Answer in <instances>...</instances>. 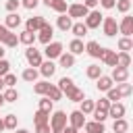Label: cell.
<instances>
[{"label":"cell","instance_id":"6da1fadb","mask_svg":"<svg viewBox=\"0 0 133 133\" xmlns=\"http://www.w3.org/2000/svg\"><path fill=\"white\" fill-rule=\"evenodd\" d=\"M48 123H50V131L52 133H62L64 127H66V123H69V114L64 110H52Z\"/></svg>","mask_w":133,"mask_h":133},{"label":"cell","instance_id":"7a4b0ae2","mask_svg":"<svg viewBox=\"0 0 133 133\" xmlns=\"http://www.w3.org/2000/svg\"><path fill=\"white\" fill-rule=\"evenodd\" d=\"M102 19H104V17H102V12L94 8V10H89V12L83 17V23H85V27H87V29H98V27L102 25Z\"/></svg>","mask_w":133,"mask_h":133},{"label":"cell","instance_id":"3957f363","mask_svg":"<svg viewBox=\"0 0 133 133\" xmlns=\"http://www.w3.org/2000/svg\"><path fill=\"white\" fill-rule=\"evenodd\" d=\"M100 27H102V31H104L106 37H114V35L118 33V23H116L114 17H104Z\"/></svg>","mask_w":133,"mask_h":133},{"label":"cell","instance_id":"277c9868","mask_svg":"<svg viewBox=\"0 0 133 133\" xmlns=\"http://www.w3.org/2000/svg\"><path fill=\"white\" fill-rule=\"evenodd\" d=\"M25 60L29 62V66H39L42 60H44V56H42V52L35 50L33 46H27V50H25Z\"/></svg>","mask_w":133,"mask_h":133},{"label":"cell","instance_id":"5b68a950","mask_svg":"<svg viewBox=\"0 0 133 133\" xmlns=\"http://www.w3.org/2000/svg\"><path fill=\"white\" fill-rule=\"evenodd\" d=\"M44 54H46L48 60H56V58L62 54V44H60V42H50V44H46Z\"/></svg>","mask_w":133,"mask_h":133},{"label":"cell","instance_id":"8992f818","mask_svg":"<svg viewBox=\"0 0 133 133\" xmlns=\"http://www.w3.org/2000/svg\"><path fill=\"white\" fill-rule=\"evenodd\" d=\"M89 10L81 4V2H75V4H69V8H66V15L71 17V19H83L85 15H87Z\"/></svg>","mask_w":133,"mask_h":133},{"label":"cell","instance_id":"52a82bcc","mask_svg":"<svg viewBox=\"0 0 133 133\" xmlns=\"http://www.w3.org/2000/svg\"><path fill=\"white\" fill-rule=\"evenodd\" d=\"M118 33H123L125 37H131L133 35V17L131 15H125L123 21L118 23Z\"/></svg>","mask_w":133,"mask_h":133},{"label":"cell","instance_id":"ba28073f","mask_svg":"<svg viewBox=\"0 0 133 133\" xmlns=\"http://www.w3.org/2000/svg\"><path fill=\"white\" fill-rule=\"evenodd\" d=\"M44 25H46V19H44V17H29V19L25 21V29H27V31H33V33H37Z\"/></svg>","mask_w":133,"mask_h":133},{"label":"cell","instance_id":"9c48e42d","mask_svg":"<svg viewBox=\"0 0 133 133\" xmlns=\"http://www.w3.org/2000/svg\"><path fill=\"white\" fill-rule=\"evenodd\" d=\"M35 37H37V39H39L44 46H46V44H50V42H52V37H54V27L46 23V25H44V27L37 31V35H35Z\"/></svg>","mask_w":133,"mask_h":133},{"label":"cell","instance_id":"30bf717a","mask_svg":"<svg viewBox=\"0 0 133 133\" xmlns=\"http://www.w3.org/2000/svg\"><path fill=\"white\" fill-rule=\"evenodd\" d=\"M125 112H127L125 104H121V102H110V106H108V116H110V118H123Z\"/></svg>","mask_w":133,"mask_h":133},{"label":"cell","instance_id":"8fae6325","mask_svg":"<svg viewBox=\"0 0 133 133\" xmlns=\"http://www.w3.org/2000/svg\"><path fill=\"white\" fill-rule=\"evenodd\" d=\"M69 123H71V127H75V129H83V125H85V114L77 108V110H73V112L69 114Z\"/></svg>","mask_w":133,"mask_h":133},{"label":"cell","instance_id":"7c38bea8","mask_svg":"<svg viewBox=\"0 0 133 133\" xmlns=\"http://www.w3.org/2000/svg\"><path fill=\"white\" fill-rule=\"evenodd\" d=\"M39 75L42 77H46V79H50L54 73H56V64H54V60H42V64H39Z\"/></svg>","mask_w":133,"mask_h":133},{"label":"cell","instance_id":"4fadbf2b","mask_svg":"<svg viewBox=\"0 0 133 133\" xmlns=\"http://www.w3.org/2000/svg\"><path fill=\"white\" fill-rule=\"evenodd\" d=\"M110 79H112L114 83L127 81V79H129V69H125V66H112V75H110Z\"/></svg>","mask_w":133,"mask_h":133},{"label":"cell","instance_id":"5bb4252c","mask_svg":"<svg viewBox=\"0 0 133 133\" xmlns=\"http://www.w3.org/2000/svg\"><path fill=\"white\" fill-rule=\"evenodd\" d=\"M44 4H46L48 8H52V10H56L58 15H64L66 8H69L66 0H44Z\"/></svg>","mask_w":133,"mask_h":133},{"label":"cell","instance_id":"9a60e30c","mask_svg":"<svg viewBox=\"0 0 133 133\" xmlns=\"http://www.w3.org/2000/svg\"><path fill=\"white\" fill-rule=\"evenodd\" d=\"M69 52H71L73 56H79V54L85 52V44L81 42V37H73V39L69 42Z\"/></svg>","mask_w":133,"mask_h":133},{"label":"cell","instance_id":"2e32d148","mask_svg":"<svg viewBox=\"0 0 133 133\" xmlns=\"http://www.w3.org/2000/svg\"><path fill=\"white\" fill-rule=\"evenodd\" d=\"M100 60H102L106 66H116V52H114V50H110V48H104V50H102Z\"/></svg>","mask_w":133,"mask_h":133},{"label":"cell","instance_id":"e0dca14e","mask_svg":"<svg viewBox=\"0 0 133 133\" xmlns=\"http://www.w3.org/2000/svg\"><path fill=\"white\" fill-rule=\"evenodd\" d=\"M112 85H114V81L110 79V75H104V73H102V75L96 79V87H98L100 91H108Z\"/></svg>","mask_w":133,"mask_h":133},{"label":"cell","instance_id":"ac0fdd59","mask_svg":"<svg viewBox=\"0 0 133 133\" xmlns=\"http://www.w3.org/2000/svg\"><path fill=\"white\" fill-rule=\"evenodd\" d=\"M102 50H104V48H102L98 42H94V39L85 44V52H87L91 58H100V56H102Z\"/></svg>","mask_w":133,"mask_h":133},{"label":"cell","instance_id":"d6986e66","mask_svg":"<svg viewBox=\"0 0 133 133\" xmlns=\"http://www.w3.org/2000/svg\"><path fill=\"white\" fill-rule=\"evenodd\" d=\"M37 77H39V71H37L35 66H27V69L21 73V79H23V81H27V83H35V81H37Z\"/></svg>","mask_w":133,"mask_h":133},{"label":"cell","instance_id":"ffe728a7","mask_svg":"<svg viewBox=\"0 0 133 133\" xmlns=\"http://www.w3.org/2000/svg\"><path fill=\"white\" fill-rule=\"evenodd\" d=\"M64 94H66V100H71V102H81V100L85 98L83 89H81V87H77V85H73V87H71V89H66Z\"/></svg>","mask_w":133,"mask_h":133},{"label":"cell","instance_id":"44dd1931","mask_svg":"<svg viewBox=\"0 0 133 133\" xmlns=\"http://www.w3.org/2000/svg\"><path fill=\"white\" fill-rule=\"evenodd\" d=\"M83 129H85V133H104L106 131L104 123H98V121H85Z\"/></svg>","mask_w":133,"mask_h":133},{"label":"cell","instance_id":"7402d4cb","mask_svg":"<svg viewBox=\"0 0 133 133\" xmlns=\"http://www.w3.org/2000/svg\"><path fill=\"white\" fill-rule=\"evenodd\" d=\"M71 25H73V19H71L66 12H64V15H60V17L56 19V27H58L60 31H64V33H66V31H71Z\"/></svg>","mask_w":133,"mask_h":133},{"label":"cell","instance_id":"603a6c76","mask_svg":"<svg viewBox=\"0 0 133 133\" xmlns=\"http://www.w3.org/2000/svg\"><path fill=\"white\" fill-rule=\"evenodd\" d=\"M4 25H6L8 29H17V27L21 25V17H19V12H8L6 19H4Z\"/></svg>","mask_w":133,"mask_h":133},{"label":"cell","instance_id":"cb8c5ba5","mask_svg":"<svg viewBox=\"0 0 133 133\" xmlns=\"http://www.w3.org/2000/svg\"><path fill=\"white\" fill-rule=\"evenodd\" d=\"M35 39H37V37H35V33H33V31H27V29H25V31H21V33H19V44L33 46V44H35Z\"/></svg>","mask_w":133,"mask_h":133},{"label":"cell","instance_id":"d4e9b609","mask_svg":"<svg viewBox=\"0 0 133 133\" xmlns=\"http://www.w3.org/2000/svg\"><path fill=\"white\" fill-rule=\"evenodd\" d=\"M58 64H60L62 69H71V66L75 64V56H73L71 52H62V54L58 56Z\"/></svg>","mask_w":133,"mask_h":133},{"label":"cell","instance_id":"484cf974","mask_svg":"<svg viewBox=\"0 0 133 133\" xmlns=\"http://www.w3.org/2000/svg\"><path fill=\"white\" fill-rule=\"evenodd\" d=\"M44 96H46V98H50V100H52V102H56V100H60V98H62V96H64V94H62V91H60V89H58V85H54V83H50V85H48V89H46V94H44Z\"/></svg>","mask_w":133,"mask_h":133},{"label":"cell","instance_id":"4316f807","mask_svg":"<svg viewBox=\"0 0 133 133\" xmlns=\"http://www.w3.org/2000/svg\"><path fill=\"white\" fill-rule=\"evenodd\" d=\"M71 31H73V35L75 37H83V35H87V27H85V23L83 21H77V23H73L71 25Z\"/></svg>","mask_w":133,"mask_h":133},{"label":"cell","instance_id":"83f0119b","mask_svg":"<svg viewBox=\"0 0 133 133\" xmlns=\"http://www.w3.org/2000/svg\"><path fill=\"white\" fill-rule=\"evenodd\" d=\"M129 64H131V54L129 52H116V66L129 69Z\"/></svg>","mask_w":133,"mask_h":133},{"label":"cell","instance_id":"f1b7e54d","mask_svg":"<svg viewBox=\"0 0 133 133\" xmlns=\"http://www.w3.org/2000/svg\"><path fill=\"white\" fill-rule=\"evenodd\" d=\"M112 131H114V133H127V131H129V123H127L125 118H114Z\"/></svg>","mask_w":133,"mask_h":133},{"label":"cell","instance_id":"f546056e","mask_svg":"<svg viewBox=\"0 0 133 133\" xmlns=\"http://www.w3.org/2000/svg\"><path fill=\"white\" fill-rule=\"evenodd\" d=\"M85 75H87V79H98L100 75H102V66L100 64H89L87 69H85Z\"/></svg>","mask_w":133,"mask_h":133},{"label":"cell","instance_id":"4dcf8cb0","mask_svg":"<svg viewBox=\"0 0 133 133\" xmlns=\"http://www.w3.org/2000/svg\"><path fill=\"white\" fill-rule=\"evenodd\" d=\"M2 96H4V102H17L19 100V91L15 87H4L2 89Z\"/></svg>","mask_w":133,"mask_h":133},{"label":"cell","instance_id":"1f68e13d","mask_svg":"<svg viewBox=\"0 0 133 133\" xmlns=\"http://www.w3.org/2000/svg\"><path fill=\"white\" fill-rule=\"evenodd\" d=\"M94 106H96V102H94V100H87V98H83V100H81V106H79V110H81V112L87 116V114H91V112H94Z\"/></svg>","mask_w":133,"mask_h":133},{"label":"cell","instance_id":"d6a6232c","mask_svg":"<svg viewBox=\"0 0 133 133\" xmlns=\"http://www.w3.org/2000/svg\"><path fill=\"white\" fill-rule=\"evenodd\" d=\"M116 89H118V94H121L123 98H127V96H131V94H133V87H131V83H127V81L116 83Z\"/></svg>","mask_w":133,"mask_h":133},{"label":"cell","instance_id":"836d02e7","mask_svg":"<svg viewBox=\"0 0 133 133\" xmlns=\"http://www.w3.org/2000/svg\"><path fill=\"white\" fill-rule=\"evenodd\" d=\"M118 50H121V52H129V50H133V39L123 35V37L118 39Z\"/></svg>","mask_w":133,"mask_h":133},{"label":"cell","instance_id":"e575fe53","mask_svg":"<svg viewBox=\"0 0 133 133\" xmlns=\"http://www.w3.org/2000/svg\"><path fill=\"white\" fill-rule=\"evenodd\" d=\"M37 108H39V110H44V112H48V114H50V112H52V110H54V102H52V100H50V98H46V96H44V98H42V100H39V106H37Z\"/></svg>","mask_w":133,"mask_h":133},{"label":"cell","instance_id":"d590c367","mask_svg":"<svg viewBox=\"0 0 133 133\" xmlns=\"http://www.w3.org/2000/svg\"><path fill=\"white\" fill-rule=\"evenodd\" d=\"M48 118H50V114L37 108V110H35V114H33V125H42V123H48Z\"/></svg>","mask_w":133,"mask_h":133},{"label":"cell","instance_id":"8d00e7d4","mask_svg":"<svg viewBox=\"0 0 133 133\" xmlns=\"http://www.w3.org/2000/svg\"><path fill=\"white\" fill-rule=\"evenodd\" d=\"M17 44H19V35L17 33H8L4 37V42H2V46H6V48H17Z\"/></svg>","mask_w":133,"mask_h":133},{"label":"cell","instance_id":"74e56055","mask_svg":"<svg viewBox=\"0 0 133 133\" xmlns=\"http://www.w3.org/2000/svg\"><path fill=\"white\" fill-rule=\"evenodd\" d=\"M56 85H58V89L64 94V91H66V89H71L75 83H73V79H71V77H60V81H58Z\"/></svg>","mask_w":133,"mask_h":133},{"label":"cell","instance_id":"f35d334b","mask_svg":"<svg viewBox=\"0 0 133 133\" xmlns=\"http://www.w3.org/2000/svg\"><path fill=\"white\" fill-rule=\"evenodd\" d=\"M2 121H4V129H17V114H6V116H2Z\"/></svg>","mask_w":133,"mask_h":133},{"label":"cell","instance_id":"ab89813d","mask_svg":"<svg viewBox=\"0 0 133 133\" xmlns=\"http://www.w3.org/2000/svg\"><path fill=\"white\" fill-rule=\"evenodd\" d=\"M114 6H116V10H118V12L127 15V12L131 10V0H116V2H114Z\"/></svg>","mask_w":133,"mask_h":133},{"label":"cell","instance_id":"60d3db41","mask_svg":"<svg viewBox=\"0 0 133 133\" xmlns=\"http://www.w3.org/2000/svg\"><path fill=\"white\" fill-rule=\"evenodd\" d=\"M48 85H50L48 81H35V83H33V91H35L37 96H44L46 89H48Z\"/></svg>","mask_w":133,"mask_h":133},{"label":"cell","instance_id":"b9f144b4","mask_svg":"<svg viewBox=\"0 0 133 133\" xmlns=\"http://www.w3.org/2000/svg\"><path fill=\"white\" fill-rule=\"evenodd\" d=\"M2 81H4V87H15V85H17V75L6 73V75L2 77Z\"/></svg>","mask_w":133,"mask_h":133},{"label":"cell","instance_id":"7bdbcfd3","mask_svg":"<svg viewBox=\"0 0 133 133\" xmlns=\"http://www.w3.org/2000/svg\"><path fill=\"white\" fill-rule=\"evenodd\" d=\"M106 98H108L110 102H118V100H121L123 96H121V94H118V89H116V87L112 85V87H110V89L106 91Z\"/></svg>","mask_w":133,"mask_h":133},{"label":"cell","instance_id":"ee69618b","mask_svg":"<svg viewBox=\"0 0 133 133\" xmlns=\"http://www.w3.org/2000/svg\"><path fill=\"white\" fill-rule=\"evenodd\" d=\"M91 116H94V121H98V123H104V121L108 118V112H104V110H98V108H94Z\"/></svg>","mask_w":133,"mask_h":133},{"label":"cell","instance_id":"f6af8a7d","mask_svg":"<svg viewBox=\"0 0 133 133\" xmlns=\"http://www.w3.org/2000/svg\"><path fill=\"white\" fill-rule=\"evenodd\" d=\"M19 6H21V0H6V4H4V8L8 12H17Z\"/></svg>","mask_w":133,"mask_h":133},{"label":"cell","instance_id":"bcb514c9","mask_svg":"<svg viewBox=\"0 0 133 133\" xmlns=\"http://www.w3.org/2000/svg\"><path fill=\"white\" fill-rule=\"evenodd\" d=\"M108 106H110V100H108V98H100V100L96 102V106H94V108H98V110H104V112H108Z\"/></svg>","mask_w":133,"mask_h":133},{"label":"cell","instance_id":"7dc6e473","mask_svg":"<svg viewBox=\"0 0 133 133\" xmlns=\"http://www.w3.org/2000/svg\"><path fill=\"white\" fill-rule=\"evenodd\" d=\"M6 73H10V62L6 58H0V77H4Z\"/></svg>","mask_w":133,"mask_h":133},{"label":"cell","instance_id":"c3c4849f","mask_svg":"<svg viewBox=\"0 0 133 133\" xmlns=\"http://www.w3.org/2000/svg\"><path fill=\"white\" fill-rule=\"evenodd\" d=\"M37 4H39V0H21V6H25L27 10H33Z\"/></svg>","mask_w":133,"mask_h":133},{"label":"cell","instance_id":"681fc988","mask_svg":"<svg viewBox=\"0 0 133 133\" xmlns=\"http://www.w3.org/2000/svg\"><path fill=\"white\" fill-rule=\"evenodd\" d=\"M35 133H50V123H42V125H35Z\"/></svg>","mask_w":133,"mask_h":133},{"label":"cell","instance_id":"f907efd6","mask_svg":"<svg viewBox=\"0 0 133 133\" xmlns=\"http://www.w3.org/2000/svg\"><path fill=\"white\" fill-rule=\"evenodd\" d=\"M114 2H116V0H98V4H100L102 8H106V10L114 8Z\"/></svg>","mask_w":133,"mask_h":133},{"label":"cell","instance_id":"816d5d0a","mask_svg":"<svg viewBox=\"0 0 133 133\" xmlns=\"http://www.w3.org/2000/svg\"><path fill=\"white\" fill-rule=\"evenodd\" d=\"M8 33H10V29H8V27H6V25H0V44H2V42H4V37H6V35H8Z\"/></svg>","mask_w":133,"mask_h":133},{"label":"cell","instance_id":"f5cc1de1","mask_svg":"<svg viewBox=\"0 0 133 133\" xmlns=\"http://www.w3.org/2000/svg\"><path fill=\"white\" fill-rule=\"evenodd\" d=\"M83 6H85L87 10H94V8L98 6V0H85V2H83Z\"/></svg>","mask_w":133,"mask_h":133},{"label":"cell","instance_id":"db71d44e","mask_svg":"<svg viewBox=\"0 0 133 133\" xmlns=\"http://www.w3.org/2000/svg\"><path fill=\"white\" fill-rule=\"evenodd\" d=\"M62 133H79V129H75V127H71V125H66Z\"/></svg>","mask_w":133,"mask_h":133},{"label":"cell","instance_id":"11a10c76","mask_svg":"<svg viewBox=\"0 0 133 133\" xmlns=\"http://www.w3.org/2000/svg\"><path fill=\"white\" fill-rule=\"evenodd\" d=\"M4 104H6V102H4V96H2V91H0V108H2Z\"/></svg>","mask_w":133,"mask_h":133},{"label":"cell","instance_id":"9f6ffc18","mask_svg":"<svg viewBox=\"0 0 133 133\" xmlns=\"http://www.w3.org/2000/svg\"><path fill=\"white\" fill-rule=\"evenodd\" d=\"M4 52H6V50H4V46L0 44V58H4Z\"/></svg>","mask_w":133,"mask_h":133},{"label":"cell","instance_id":"6f0895ef","mask_svg":"<svg viewBox=\"0 0 133 133\" xmlns=\"http://www.w3.org/2000/svg\"><path fill=\"white\" fill-rule=\"evenodd\" d=\"M15 133H29L27 129H15Z\"/></svg>","mask_w":133,"mask_h":133},{"label":"cell","instance_id":"680465c9","mask_svg":"<svg viewBox=\"0 0 133 133\" xmlns=\"http://www.w3.org/2000/svg\"><path fill=\"white\" fill-rule=\"evenodd\" d=\"M4 131V121H2V116H0V133Z\"/></svg>","mask_w":133,"mask_h":133},{"label":"cell","instance_id":"91938a15","mask_svg":"<svg viewBox=\"0 0 133 133\" xmlns=\"http://www.w3.org/2000/svg\"><path fill=\"white\" fill-rule=\"evenodd\" d=\"M4 89V81H2V77H0V91Z\"/></svg>","mask_w":133,"mask_h":133}]
</instances>
